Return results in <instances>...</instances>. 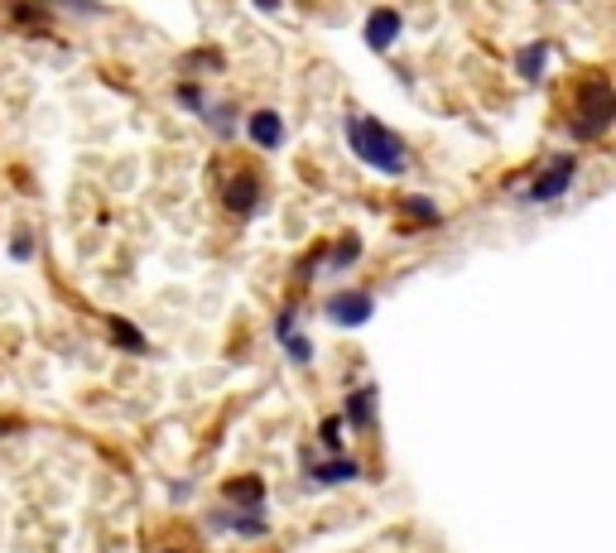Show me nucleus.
Here are the masks:
<instances>
[{
    "label": "nucleus",
    "mask_w": 616,
    "mask_h": 553,
    "mask_svg": "<svg viewBox=\"0 0 616 553\" xmlns=\"http://www.w3.org/2000/svg\"><path fill=\"white\" fill-rule=\"evenodd\" d=\"M342 136H347V150H352L367 168H376V174H385V178H405L409 174V144L395 136L385 120L347 111L342 116Z\"/></svg>",
    "instance_id": "nucleus-1"
},
{
    "label": "nucleus",
    "mask_w": 616,
    "mask_h": 553,
    "mask_svg": "<svg viewBox=\"0 0 616 553\" xmlns=\"http://www.w3.org/2000/svg\"><path fill=\"white\" fill-rule=\"evenodd\" d=\"M616 126V82L607 72H588L583 82H578L569 111H563V130H569V140L578 144H597L607 140Z\"/></svg>",
    "instance_id": "nucleus-2"
},
{
    "label": "nucleus",
    "mask_w": 616,
    "mask_h": 553,
    "mask_svg": "<svg viewBox=\"0 0 616 553\" xmlns=\"http://www.w3.org/2000/svg\"><path fill=\"white\" fill-rule=\"evenodd\" d=\"M573 178H578V154H549L545 164L535 168V178L525 184L521 192V202L525 208H549V202H559V198H569L573 192Z\"/></svg>",
    "instance_id": "nucleus-3"
},
{
    "label": "nucleus",
    "mask_w": 616,
    "mask_h": 553,
    "mask_svg": "<svg viewBox=\"0 0 616 553\" xmlns=\"http://www.w3.org/2000/svg\"><path fill=\"white\" fill-rule=\"evenodd\" d=\"M333 328H367L371 318H376V294H367V289H342V294H333L328 304H323Z\"/></svg>",
    "instance_id": "nucleus-4"
},
{
    "label": "nucleus",
    "mask_w": 616,
    "mask_h": 553,
    "mask_svg": "<svg viewBox=\"0 0 616 553\" xmlns=\"http://www.w3.org/2000/svg\"><path fill=\"white\" fill-rule=\"evenodd\" d=\"M400 34H405V15L395 5H376L367 15V24H361V39H367L371 54H391L400 44Z\"/></svg>",
    "instance_id": "nucleus-5"
},
{
    "label": "nucleus",
    "mask_w": 616,
    "mask_h": 553,
    "mask_svg": "<svg viewBox=\"0 0 616 553\" xmlns=\"http://www.w3.org/2000/svg\"><path fill=\"white\" fill-rule=\"evenodd\" d=\"M275 337H280L289 366H313V337L299 332V308H294V304L275 313Z\"/></svg>",
    "instance_id": "nucleus-6"
},
{
    "label": "nucleus",
    "mask_w": 616,
    "mask_h": 553,
    "mask_svg": "<svg viewBox=\"0 0 616 553\" xmlns=\"http://www.w3.org/2000/svg\"><path fill=\"white\" fill-rule=\"evenodd\" d=\"M376 404H381V385H357L352 395L342 400V419H347V428H357V433H376Z\"/></svg>",
    "instance_id": "nucleus-7"
},
{
    "label": "nucleus",
    "mask_w": 616,
    "mask_h": 553,
    "mask_svg": "<svg viewBox=\"0 0 616 553\" xmlns=\"http://www.w3.org/2000/svg\"><path fill=\"white\" fill-rule=\"evenodd\" d=\"M549 58H554V39H525L515 48V78L525 87H539L549 78Z\"/></svg>",
    "instance_id": "nucleus-8"
},
{
    "label": "nucleus",
    "mask_w": 616,
    "mask_h": 553,
    "mask_svg": "<svg viewBox=\"0 0 616 553\" xmlns=\"http://www.w3.org/2000/svg\"><path fill=\"white\" fill-rule=\"evenodd\" d=\"M222 202L232 208L236 216H256L260 212V178L256 174H232L226 178V192H222Z\"/></svg>",
    "instance_id": "nucleus-9"
},
{
    "label": "nucleus",
    "mask_w": 616,
    "mask_h": 553,
    "mask_svg": "<svg viewBox=\"0 0 616 553\" xmlns=\"http://www.w3.org/2000/svg\"><path fill=\"white\" fill-rule=\"evenodd\" d=\"M304 476L313 486H347V481L361 476V462L342 452V457H328V462H304Z\"/></svg>",
    "instance_id": "nucleus-10"
},
{
    "label": "nucleus",
    "mask_w": 616,
    "mask_h": 553,
    "mask_svg": "<svg viewBox=\"0 0 616 553\" xmlns=\"http://www.w3.org/2000/svg\"><path fill=\"white\" fill-rule=\"evenodd\" d=\"M208 525L212 529H232V534H246V539H260L265 529H270V515L265 510H232V505H226V510L208 515Z\"/></svg>",
    "instance_id": "nucleus-11"
},
{
    "label": "nucleus",
    "mask_w": 616,
    "mask_h": 553,
    "mask_svg": "<svg viewBox=\"0 0 616 553\" xmlns=\"http://www.w3.org/2000/svg\"><path fill=\"white\" fill-rule=\"evenodd\" d=\"M246 136H251L256 150H280L284 144V116L270 111V106H260V111L246 116Z\"/></svg>",
    "instance_id": "nucleus-12"
},
{
    "label": "nucleus",
    "mask_w": 616,
    "mask_h": 553,
    "mask_svg": "<svg viewBox=\"0 0 616 553\" xmlns=\"http://www.w3.org/2000/svg\"><path fill=\"white\" fill-rule=\"evenodd\" d=\"M222 501L232 510H265V481L260 476H236L222 486Z\"/></svg>",
    "instance_id": "nucleus-13"
},
{
    "label": "nucleus",
    "mask_w": 616,
    "mask_h": 553,
    "mask_svg": "<svg viewBox=\"0 0 616 553\" xmlns=\"http://www.w3.org/2000/svg\"><path fill=\"white\" fill-rule=\"evenodd\" d=\"M400 212H405V222H415V226H439L443 222V208L433 198H425V192H405Z\"/></svg>",
    "instance_id": "nucleus-14"
},
{
    "label": "nucleus",
    "mask_w": 616,
    "mask_h": 553,
    "mask_svg": "<svg viewBox=\"0 0 616 553\" xmlns=\"http://www.w3.org/2000/svg\"><path fill=\"white\" fill-rule=\"evenodd\" d=\"M361 236L357 232H347V236H337L333 246H328V270H352V264L361 260Z\"/></svg>",
    "instance_id": "nucleus-15"
},
{
    "label": "nucleus",
    "mask_w": 616,
    "mask_h": 553,
    "mask_svg": "<svg viewBox=\"0 0 616 553\" xmlns=\"http://www.w3.org/2000/svg\"><path fill=\"white\" fill-rule=\"evenodd\" d=\"M112 337H116L120 352H130V356H144V352H150V337H144L136 322H126V318H112Z\"/></svg>",
    "instance_id": "nucleus-16"
},
{
    "label": "nucleus",
    "mask_w": 616,
    "mask_h": 553,
    "mask_svg": "<svg viewBox=\"0 0 616 553\" xmlns=\"http://www.w3.org/2000/svg\"><path fill=\"white\" fill-rule=\"evenodd\" d=\"M202 126H208L217 140H232V136H236V106L212 102V106H208V116H202Z\"/></svg>",
    "instance_id": "nucleus-17"
},
{
    "label": "nucleus",
    "mask_w": 616,
    "mask_h": 553,
    "mask_svg": "<svg viewBox=\"0 0 616 553\" xmlns=\"http://www.w3.org/2000/svg\"><path fill=\"white\" fill-rule=\"evenodd\" d=\"M174 102L184 106V111H193L198 120L208 116V106H212V102H208V92H202L198 82H178V87H174Z\"/></svg>",
    "instance_id": "nucleus-18"
},
{
    "label": "nucleus",
    "mask_w": 616,
    "mask_h": 553,
    "mask_svg": "<svg viewBox=\"0 0 616 553\" xmlns=\"http://www.w3.org/2000/svg\"><path fill=\"white\" fill-rule=\"evenodd\" d=\"M342 428H347V419H342V414H333V419H323V428H318V438H323V448H328L333 457H342Z\"/></svg>",
    "instance_id": "nucleus-19"
},
{
    "label": "nucleus",
    "mask_w": 616,
    "mask_h": 553,
    "mask_svg": "<svg viewBox=\"0 0 616 553\" xmlns=\"http://www.w3.org/2000/svg\"><path fill=\"white\" fill-rule=\"evenodd\" d=\"M10 256H15V260H34V232H20L15 240H10Z\"/></svg>",
    "instance_id": "nucleus-20"
},
{
    "label": "nucleus",
    "mask_w": 616,
    "mask_h": 553,
    "mask_svg": "<svg viewBox=\"0 0 616 553\" xmlns=\"http://www.w3.org/2000/svg\"><path fill=\"white\" fill-rule=\"evenodd\" d=\"M160 553H178V549H160Z\"/></svg>",
    "instance_id": "nucleus-21"
}]
</instances>
